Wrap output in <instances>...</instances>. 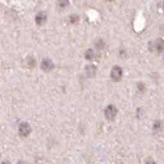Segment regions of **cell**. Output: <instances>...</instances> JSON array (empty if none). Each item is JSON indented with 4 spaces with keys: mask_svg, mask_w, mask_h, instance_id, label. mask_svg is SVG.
Returning a JSON list of instances; mask_svg holds the SVG:
<instances>
[{
    "mask_svg": "<svg viewBox=\"0 0 164 164\" xmlns=\"http://www.w3.org/2000/svg\"><path fill=\"white\" fill-rule=\"evenodd\" d=\"M46 19H47L46 14L44 12H40L35 17V22L38 24H42L44 23H45Z\"/></svg>",
    "mask_w": 164,
    "mask_h": 164,
    "instance_id": "6",
    "label": "cell"
},
{
    "mask_svg": "<svg viewBox=\"0 0 164 164\" xmlns=\"http://www.w3.org/2000/svg\"><path fill=\"white\" fill-rule=\"evenodd\" d=\"M68 4V0H61L60 1V6L61 7H64L67 6Z\"/></svg>",
    "mask_w": 164,
    "mask_h": 164,
    "instance_id": "9",
    "label": "cell"
},
{
    "mask_svg": "<svg viewBox=\"0 0 164 164\" xmlns=\"http://www.w3.org/2000/svg\"><path fill=\"white\" fill-rule=\"evenodd\" d=\"M93 56H94V53L92 50L88 51L86 53V56H87V58H88V59H92L93 58Z\"/></svg>",
    "mask_w": 164,
    "mask_h": 164,
    "instance_id": "8",
    "label": "cell"
},
{
    "mask_svg": "<svg viewBox=\"0 0 164 164\" xmlns=\"http://www.w3.org/2000/svg\"><path fill=\"white\" fill-rule=\"evenodd\" d=\"M152 48L157 53H161L164 51V40L162 39H157L152 44Z\"/></svg>",
    "mask_w": 164,
    "mask_h": 164,
    "instance_id": "1",
    "label": "cell"
},
{
    "mask_svg": "<svg viewBox=\"0 0 164 164\" xmlns=\"http://www.w3.org/2000/svg\"><path fill=\"white\" fill-rule=\"evenodd\" d=\"M41 67L44 71H50L53 67V64L52 61L48 59L44 60L41 64Z\"/></svg>",
    "mask_w": 164,
    "mask_h": 164,
    "instance_id": "5",
    "label": "cell"
},
{
    "mask_svg": "<svg viewBox=\"0 0 164 164\" xmlns=\"http://www.w3.org/2000/svg\"><path fill=\"white\" fill-rule=\"evenodd\" d=\"M117 111L116 108L113 105H110L105 110V117L108 119L112 120V119H113L117 115Z\"/></svg>",
    "mask_w": 164,
    "mask_h": 164,
    "instance_id": "3",
    "label": "cell"
},
{
    "mask_svg": "<svg viewBox=\"0 0 164 164\" xmlns=\"http://www.w3.org/2000/svg\"><path fill=\"white\" fill-rule=\"evenodd\" d=\"M31 131V128L27 123H23L19 126V133L22 136H27Z\"/></svg>",
    "mask_w": 164,
    "mask_h": 164,
    "instance_id": "4",
    "label": "cell"
},
{
    "mask_svg": "<svg viewBox=\"0 0 164 164\" xmlns=\"http://www.w3.org/2000/svg\"><path fill=\"white\" fill-rule=\"evenodd\" d=\"M145 164H156V163H155V162L153 160H147L146 161Z\"/></svg>",
    "mask_w": 164,
    "mask_h": 164,
    "instance_id": "10",
    "label": "cell"
},
{
    "mask_svg": "<svg viewBox=\"0 0 164 164\" xmlns=\"http://www.w3.org/2000/svg\"><path fill=\"white\" fill-rule=\"evenodd\" d=\"M123 74L122 69L119 66H115L112 70L111 77L112 79L115 81H118L121 78Z\"/></svg>",
    "mask_w": 164,
    "mask_h": 164,
    "instance_id": "2",
    "label": "cell"
},
{
    "mask_svg": "<svg viewBox=\"0 0 164 164\" xmlns=\"http://www.w3.org/2000/svg\"><path fill=\"white\" fill-rule=\"evenodd\" d=\"M163 9L164 10V1H163Z\"/></svg>",
    "mask_w": 164,
    "mask_h": 164,
    "instance_id": "12",
    "label": "cell"
},
{
    "mask_svg": "<svg viewBox=\"0 0 164 164\" xmlns=\"http://www.w3.org/2000/svg\"><path fill=\"white\" fill-rule=\"evenodd\" d=\"M2 164H10L9 162H8V161H5V162H3Z\"/></svg>",
    "mask_w": 164,
    "mask_h": 164,
    "instance_id": "11",
    "label": "cell"
},
{
    "mask_svg": "<svg viewBox=\"0 0 164 164\" xmlns=\"http://www.w3.org/2000/svg\"><path fill=\"white\" fill-rule=\"evenodd\" d=\"M18 164H23V163H18Z\"/></svg>",
    "mask_w": 164,
    "mask_h": 164,
    "instance_id": "13",
    "label": "cell"
},
{
    "mask_svg": "<svg viewBox=\"0 0 164 164\" xmlns=\"http://www.w3.org/2000/svg\"><path fill=\"white\" fill-rule=\"evenodd\" d=\"M96 72V69L94 67V66H87V74L88 75L91 76V77H93L94 76V74Z\"/></svg>",
    "mask_w": 164,
    "mask_h": 164,
    "instance_id": "7",
    "label": "cell"
}]
</instances>
